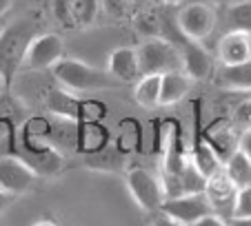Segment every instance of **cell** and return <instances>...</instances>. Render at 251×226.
I'll return each instance as SVG.
<instances>
[{
  "label": "cell",
  "instance_id": "obj_25",
  "mask_svg": "<svg viewBox=\"0 0 251 226\" xmlns=\"http://www.w3.org/2000/svg\"><path fill=\"white\" fill-rule=\"evenodd\" d=\"M151 226H182V224H178L176 220H171V217H167L165 213H160V215H156L151 220Z\"/></svg>",
  "mask_w": 251,
  "mask_h": 226
},
{
  "label": "cell",
  "instance_id": "obj_17",
  "mask_svg": "<svg viewBox=\"0 0 251 226\" xmlns=\"http://www.w3.org/2000/svg\"><path fill=\"white\" fill-rule=\"evenodd\" d=\"M160 78L162 75H142L136 85V102L147 109L160 104Z\"/></svg>",
  "mask_w": 251,
  "mask_h": 226
},
{
  "label": "cell",
  "instance_id": "obj_13",
  "mask_svg": "<svg viewBox=\"0 0 251 226\" xmlns=\"http://www.w3.org/2000/svg\"><path fill=\"white\" fill-rule=\"evenodd\" d=\"M218 85L231 91H251V60L223 65L218 69Z\"/></svg>",
  "mask_w": 251,
  "mask_h": 226
},
{
  "label": "cell",
  "instance_id": "obj_18",
  "mask_svg": "<svg viewBox=\"0 0 251 226\" xmlns=\"http://www.w3.org/2000/svg\"><path fill=\"white\" fill-rule=\"evenodd\" d=\"M227 23L231 27V31L251 36V0H242V2H236V5L229 7Z\"/></svg>",
  "mask_w": 251,
  "mask_h": 226
},
{
  "label": "cell",
  "instance_id": "obj_1",
  "mask_svg": "<svg viewBox=\"0 0 251 226\" xmlns=\"http://www.w3.org/2000/svg\"><path fill=\"white\" fill-rule=\"evenodd\" d=\"M40 36V24L31 18H20L9 23L0 31V75L9 87L18 69L25 65L29 45Z\"/></svg>",
  "mask_w": 251,
  "mask_h": 226
},
{
  "label": "cell",
  "instance_id": "obj_32",
  "mask_svg": "<svg viewBox=\"0 0 251 226\" xmlns=\"http://www.w3.org/2000/svg\"><path fill=\"white\" fill-rule=\"evenodd\" d=\"M218 2H231V0H218Z\"/></svg>",
  "mask_w": 251,
  "mask_h": 226
},
{
  "label": "cell",
  "instance_id": "obj_4",
  "mask_svg": "<svg viewBox=\"0 0 251 226\" xmlns=\"http://www.w3.org/2000/svg\"><path fill=\"white\" fill-rule=\"evenodd\" d=\"M160 213H165L167 217L176 220L182 226H191L198 220L211 215L213 208L209 202L204 191H196V193H187V195H176V198H165L158 208ZM216 215V213H213Z\"/></svg>",
  "mask_w": 251,
  "mask_h": 226
},
{
  "label": "cell",
  "instance_id": "obj_12",
  "mask_svg": "<svg viewBox=\"0 0 251 226\" xmlns=\"http://www.w3.org/2000/svg\"><path fill=\"white\" fill-rule=\"evenodd\" d=\"M189 87H191V80L182 69L165 73L160 78V104L169 107V104L180 102L189 93Z\"/></svg>",
  "mask_w": 251,
  "mask_h": 226
},
{
  "label": "cell",
  "instance_id": "obj_5",
  "mask_svg": "<svg viewBox=\"0 0 251 226\" xmlns=\"http://www.w3.org/2000/svg\"><path fill=\"white\" fill-rule=\"evenodd\" d=\"M127 186L138 206L145 211H158L165 200V184L149 169H142V166H136L127 173Z\"/></svg>",
  "mask_w": 251,
  "mask_h": 226
},
{
  "label": "cell",
  "instance_id": "obj_10",
  "mask_svg": "<svg viewBox=\"0 0 251 226\" xmlns=\"http://www.w3.org/2000/svg\"><path fill=\"white\" fill-rule=\"evenodd\" d=\"M109 75L116 82H133L140 78V67H138L136 49L118 47L109 56Z\"/></svg>",
  "mask_w": 251,
  "mask_h": 226
},
{
  "label": "cell",
  "instance_id": "obj_11",
  "mask_svg": "<svg viewBox=\"0 0 251 226\" xmlns=\"http://www.w3.org/2000/svg\"><path fill=\"white\" fill-rule=\"evenodd\" d=\"M218 58L223 65L251 60V36L238 31H229L218 45Z\"/></svg>",
  "mask_w": 251,
  "mask_h": 226
},
{
  "label": "cell",
  "instance_id": "obj_26",
  "mask_svg": "<svg viewBox=\"0 0 251 226\" xmlns=\"http://www.w3.org/2000/svg\"><path fill=\"white\" fill-rule=\"evenodd\" d=\"M7 202H9V195H7L5 191H0V211H5Z\"/></svg>",
  "mask_w": 251,
  "mask_h": 226
},
{
  "label": "cell",
  "instance_id": "obj_20",
  "mask_svg": "<svg viewBox=\"0 0 251 226\" xmlns=\"http://www.w3.org/2000/svg\"><path fill=\"white\" fill-rule=\"evenodd\" d=\"M71 11L76 27H89L98 14V0H71Z\"/></svg>",
  "mask_w": 251,
  "mask_h": 226
},
{
  "label": "cell",
  "instance_id": "obj_7",
  "mask_svg": "<svg viewBox=\"0 0 251 226\" xmlns=\"http://www.w3.org/2000/svg\"><path fill=\"white\" fill-rule=\"evenodd\" d=\"M176 23H178V29L182 31V36L200 43L216 27V14H213L211 7L202 5V2H191L178 14Z\"/></svg>",
  "mask_w": 251,
  "mask_h": 226
},
{
  "label": "cell",
  "instance_id": "obj_22",
  "mask_svg": "<svg viewBox=\"0 0 251 226\" xmlns=\"http://www.w3.org/2000/svg\"><path fill=\"white\" fill-rule=\"evenodd\" d=\"M53 18L67 29H74V11H71V0H53Z\"/></svg>",
  "mask_w": 251,
  "mask_h": 226
},
{
  "label": "cell",
  "instance_id": "obj_27",
  "mask_svg": "<svg viewBox=\"0 0 251 226\" xmlns=\"http://www.w3.org/2000/svg\"><path fill=\"white\" fill-rule=\"evenodd\" d=\"M229 226H251V217L249 220H233Z\"/></svg>",
  "mask_w": 251,
  "mask_h": 226
},
{
  "label": "cell",
  "instance_id": "obj_16",
  "mask_svg": "<svg viewBox=\"0 0 251 226\" xmlns=\"http://www.w3.org/2000/svg\"><path fill=\"white\" fill-rule=\"evenodd\" d=\"M191 164L198 169V173L202 175L204 180L211 178L213 173H218V171H223V164H220V160L216 158V153H213V149L209 146L207 140H196V146H194V162Z\"/></svg>",
  "mask_w": 251,
  "mask_h": 226
},
{
  "label": "cell",
  "instance_id": "obj_28",
  "mask_svg": "<svg viewBox=\"0 0 251 226\" xmlns=\"http://www.w3.org/2000/svg\"><path fill=\"white\" fill-rule=\"evenodd\" d=\"M9 7H11V0H0V16L5 14V11L9 9Z\"/></svg>",
  "mask_w": 251,
  "mask_h": 226
},
{
  "label": "cell",
  "instance_id": "obj_2",
  "mask_svg": "<svg viewBox=\"0 0 251 226\" xmlns=\"http://www.w3.org/2000/svg\"><path fill=\"white\" fill-rule=\"evenodd\" d=\"M53 75L71 93H89V91H100V89H114V87L120 85L107 71H100L80 60H71V58L53 65Z\"/></svg>",
  "mask_w": 251,
  "mask_h": 226
},
{
  "label": "cell",
  "instance_id": "obj_15",
  "mask_svg": "<svg viewBox=\"0 0 251 226\" xmlns=\"http://www.w3.org/2000/svg\"><path fill=\"white\" fill-rule=\"evenodd\" d=\"M223 171H225V175L229 178V182H231L236 188L251 186V162L247 160V156L242 153L240 149H238L227 162H225Z\"/></svg>",
  "mask_w": 251,
  "mask_h": 226
},
{
  "label": "cell",
  "instance_id": "obj_24",
  "mask_svg": "<svg viewBox=\"0 0 251 226\" xmlns=\"http://www.w3.org/2000/svg\"><path fill=\"white\" fill-rule=\"evenodd\" d=\"M238 149L242 151L247 156V160L251 162V131H247L245 136H242V140H240V144H238Z\"/></svg>",
  "mask_w": 251,
  "mask_h": 226
},
{
  "label": "cell",
  "instance_id": "obj_23",
  "mask_svg": "<svg viewBox=\"0 0 251 226\" xmlns=\"http://www.w3.org/2000/svg\"><path fill=\"white\" fill-rule=\"evenodd\" d=\"M191 226H229V224L220 215H213V213H211V215L202 217V220H198L196 224H191Z\"/></svg>",
  "mask_w": 251,
  "mask_h": 226
},
{
  "label": "cell",
  "instance_id": "obj_14",
  "mask_svg": "<svg viewBox=\"0 0 251 226\" xmlns=\"http://www.w3.org/2000/svg\"><path fill=\"white\" fill-rule=\"evenodd\" d=\"M47 109L51 113H56V115L76 120V118H80V113H82V102L76 95H71V91L53 89L47 95Z\"/></svg>",
  "mask_w": 251,
  "mask_h": 226
},
{
  "label": "cell",
  "instance_id": "obj_6",
  "mask_svg": "<svg viewBox=\"0 0 251 226\" xmlns=\"http://www.w3.org/2000/svg\"><path fill=\"white\" fill-rule=\"evenodd\" d=\"M36 182V169L18 156L0 158V191L7 195L25 193Z\"/></svg>",
  "mask_w": 251,
  "mask_h": 226
},
{
  "label": "cell",
  "instance_id": "obj_31",
  "mask_svg": "<svg viewBox=\"0 0 251 226\" xmlns=\"http://www.w3.org/2000/svg\"><path fill=\"white\" fill-rule=\"evenodd\" d=\"M162 2H167V5H176V2H180V0H162Z\"/></svg>",
  "mask_w": 251,
  "mask_h": 226
},
{
  "label": "cell",
  "instance_id": "obj_3",
  "mask_svg": "<svg viewBox=\"0 0 251 226\" xmlns=\"http://www.w3.org/2000/svg\"><path fill=\"white\" fill-rule=\"evenodd\" d=\"M138 67L142 75H165L169 71H178L182 67L180 53L174 43L167 38H151L147 43H142L138 49Z\"/></svg>",
  "mask_w": 251,
  "mask_h": 226
},
{
  "label": "cell",
  "instance_id": "obj_9",
  "mask_svg": "<svg viewBox=\"0 0 251 226\" xmlns=\"http://www.w3.org/2000/svg\"><path fill=\"white\" fill-rule=\"evenodd\" d=\"M238 188L229 182V178L225 175V171L213 173L211 178H207L204 184V193H207L211 208L216 215H223V213H231L233 208V198H236Z\"/></svg>",
  "mask_w": 251,
  "mask_h": 226
},
{
  "label": "cell",
  "instance_id": "obj_29",
  "mask_svg": "<svg viewBox=\"0 0 251 226\" xmlns=\"http://www.w3.org/2000/svg\"><path fill=\"white\" fill-rule=\"evenodd\" d=\"M36 226H58V224H53V222H47V220H45V222H38Z\"/></svg>",
  "mask_w": 251,
  "mask_h": 226
},
{
  "label": "cell",
  "instance_id": "obj_30",
  "mask_svg": "<svg viewBox=\"0 0 251 226\" xmlns=\"http://www.w3.org/2000/svg\"><path fill=\"white\" fill-rule=\"evenodd\" d=\"M5 87L7 85H5V80H2V75H0V95H2V89H5Z\"/></svg>",
  "mask_w": 251,
  "mask_h": 226
},
{
  "label": "cell",
  "instance_id": "obj_21",
  "mask_svg": "<svg viewBox=\"0 0 251 226\" xmlns=\"http://www.w3.org/2000/svg\"><path fill=\"white\" fill-rule=\"evenodd\" d=\"M231 215L233 220H249L251 217V186H242L236 191Z\"/></svg>",
  "mask_w": 251,
  "mask_h": 226
},
{
  "label": "cell",
  "instance_id": "obj_19",
  "mask_svg": "<svg viewBox=\"0 0 251 226\" xmlns=\"http://www.w3.org/2000/svg\"><path fill=\"white\" fill-rule=\"evenodd\" d=\"M209 146L213 149V153H216V158L220 160V164H225V162L229 160V158L233 156L238 151V142L236 137H233V133L229 131H218V133H213L211 137H207Z\"/></svg>",
  "mask_w": 251,
  "mask_h": 226
},
{
  "label": "cell",
  "instance_id": "obj_8",
  "mask_svg": "<svg viewBox=\"0 0 251 226\" xmlns=\"http://www.w3.org/2000/svg\"><path fill=\"white\" fill-rule=\"evenodd\" d=\"M62 53H65V45H62V38L58 33H40L29 45L25 65L33 71L53 69V65H58L62 60Z\"/></svg>",
  "mask_w": 251,
  "mask_h": 226
}]
</instances>
